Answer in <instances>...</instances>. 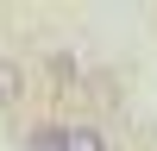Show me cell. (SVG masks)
I'll return each mask as SVG.
<instances>
[{"mask_svg": "<svg viewBox=\"0 0 157 151\" xmlns=\"http://www.w3.org/2000/svg\"><path fill=\"white\" fill-rule=\"evenodd\" d=\"M25 101V63L0 57V107H19Z\"/></svg>", "mask_w": 157, "mask_h": 151, "instance_id": "cell-2", "label": "cell"}, {"mask_svg": "<svg viewBox=\"0 0 157 151\" xmlns=\"http://www.w3.org/2000/svg\"><path fill=\"white\" fill-rule=\"evenodd\" d=\"M57 151H107V132H101L94 120H69L57 138Z\"/></svg>", "mask_w": 157, "mask_h": 151, "instance_id": "cell-1", "label": "cell"}, {"mask_svg": "<svg viewBox=\"0 0 157 151\" xmlns=\"http://www.w3.org/2000/svg\"><path fill=\"white\" fill-rule=\"evenodd\" d=\"M57 138H63V126H32L25 132V151H57Z\"/></svg>", "mask_w": 157, "mask_h": 151, "instance_id": "cell-3", "label": "cell"}]
</instances>
